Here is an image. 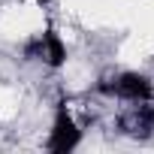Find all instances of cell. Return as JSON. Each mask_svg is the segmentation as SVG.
Listing matches in <instances>:
<instances>
[{"label": "cell", "mask_w": 154, "mask_h": 154, "mask_svg": "<svg viewBox=\"0 0 154 154\" xmlns=\"http://www.w3.org/2000/svg\"><path fill=\"white\" fill-rule=\"evenodd\" d=\"M94 91L121 103H154V82L139 69H121L109 79H100Z\"/></svg>", "instance_id": "obj_1"}, {"label": "cell", "mask_w": 154, "mask_h": 154, "mask_svg": "<svg viewBox=\"0 0 154 154\" xmlns=\"http://www.w3.org/2000/svg\"><path fill=\"white\" fill-rule=\"evenodd\" d=\"M82 136L85 133H82L79 121L72 118L69 106L66 103H57L54 118H51V130H48V139H45V148L51 154H69V151H75L82 145Z\"/></svg>", "instance_id": "obj_2"}, {"label": "cell", "mask_w": 154, "mask_h": 154, "mask_svg": "<svg viewBox=\"0 0 154 154\" xmlns=\"http://www.w3.org/2000/svg\"><path fill=\"white\" fill-rule=\"evenodd\" d=\"M24 54L30 60H42L48 69H63L66 66V42L54 27H45L42 33H36L33 39H27Z\"/></svg>", "instance_id": "obj_3"}, {"label": "cell", "mask_w": 154, "mask_h": 154, "mask_svg": "<svg viewBox=\"0 0 154 154\" xmlns=\"http://www.w3.org/2000/svg\"><path fill=\"white\" fill-rule=\"evenodd\" d=\"M118 127L124 136L148 139L154 133V106L151 103H130V109L118 118Z\"/></svg>", "instance_id": "obj_4"}]
</instances>
